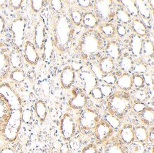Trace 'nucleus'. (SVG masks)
Masks as SVG:
<instances>
[{
    "mask_svg": "<svg viewBox=\"0 0 154 153\" xmlns=\"http://www.w3.org/2000/svg\"><path fill=\"white\" fill-rule=\"evenodd\" d=\"M142 52L143 56L147 58L152 57L153 55V44L151 40H146L142 43Z\"/></svg>",
    "mask_w": 154,
    "mask_h": 153,
    "instance_id": "nucleus-36",
    "label": "nucleus"
},
{
    "mask_svg": "<svg viewBox=\"0 0 154 153\" xmlns=\"http://www.w3.org/2000/svg\"><path fill=\"white\" fill-rule=\"evenodd\" d=\"M81 153H98V151L95 145L89 144L85 147Z\"/></svg>",
    "mask_w": 154,
    "mask_h": 153,
    "instance_id": "nucleus-52",
    "label": "nucleus"
},
{
    "mask_svg": "<svg viewBox=\"0 0 154 153\" xmlns=\"http://www.w3.org/2000/svg\"><path fill=\"white\" fill-rule=\"evenodd\" d=\"M104 120L108 123L113 129H118L121 126V122L119 119L110 113H105L104 115Z\"/></svg>",
    "mask_w": 154,
    "mask_h": 153,
    "instance_id": "nucleus-37",
    "label": "nucleus"
},
{
    "mask_svg": "<svg viewBox=\"0 0 154 153\" xmlns=\"http://www.w3.org/2000/svg\"><path fill=\"white\" fill-rule=\"evenodd\" d=\"M147 93L143 89H137L135 90L133 94V97L137 100V101L143 102L147 99Z\"/></svg>",
    "mask_w": 154,
    "mask_h": 153,
    "instance_id": "nucleus-40",
    "label": "nucleus"
},
{
    "mask_svg": "<svg viewBox=\"0 0 154 153\" xmlns=\"http://www.w3.org/2000/svg\"><path fill=\"white\" fill-rule=\"evenodd\" d=\"M82 21L87 27L90 28H95L97 25V19L94 14L92 12H86L82 16Z\"/></svg>",
    "mask_w": 154,
    "mask_h": 153,
    "instance_id": "nucleus-33",
    "label": "nucleus"
},
{
    "mask_svg": "<svg viewBox=\"0 0 154 153\" xmlns=\"http://www.w3.org/2000/svg\"><path fill=\"white\" fill-rule=\"evenodd\" d=\"M133 72L134 73L139 74H145L146 72L147 67L146 66L145 64L142 63V62H138L134 64L133 67Z\"/></svg>",
    "mask_w": 154,
    "mask_h": 153,
    "instance_id": "nucleus-45",
    "label": "nucleus"
},
{
    "mask_svg": "<svg viewBox=\"0 0 154 153\" xmlns=\"http://www.w3.org/2000/svg\"><path fill=\"white\" fill-rule=\"evenodd\" d=\"M11 109L7 101L0 95V133L2 134L8 120L11 116Z\"/></svg>",
    "mask_w": 154,
    "mask_h": 153,
    "instance_id": "nucleus-15",
    "label": "nucleus"
},
{
    "mask_svg": "<svg viewBox=\"0 0 154 153\" xmlns=\"http://www.w3.org/2000/svg\"><path fill=\"white\" fill-rule=\"evenodd\" d=\"M99 68L104 74H108L112 73L114 69V64L113 60L107 56L102 58L98 63Z\"/></svg>",
    "mask_w": 154,
    "mask_h": 153,
    "instance_id": "nucleus-23",
    "label": "nucleus"
},
{
    "mask_svg": "<svg viewBox=\"0 0 154 153\" xmlns=\"http://www.w3.org/2000/svg\"><path fill=\"white\" fill-rule=\"evenodd\" d=\"M45 24L42 19L36 23L34 31V46L35 48L41 50L45 41Z\"/></svg>",
    "mask_w": 154,
    "mask_h": 153,
    "instance_id": "nucleus-16",
    "label": "nucleus"
},
{
    "mask_svg": "<svg viewBox=\"0 0 154 153\" xmlns=\"http://www.w3.org/2000/svg\"><path fill=\"white\" fill-rule=\"evenodd\" d=\"M133 106V99L124 91L114 92L109 97L107 109L109 113L119 119H123Z\"/></svg>",
    "mask_w": 154,
    "mask_h": 153,
    "instance_id": "nucleus-3",
    "label": "nucleus"
},
{
    "mask_svg": "<svg viewBox=\"0 0 154 153\" xmlns=\"http://www.w3.org/2000/svg\"><path fill=\"white\" fill-rule=\"evenodd\" d=\"M60 153H69V148L67 145H63L61 146Z\"/></svg>",
    "mask_w": 154,
    "mask_h": 153,
    "instance_id": "nucleus-61",
    "label": "nucleus"
},
{
    "mask_svg": "<svg viewBox=\"0 0 154 153\" xmlns=\"http://www.w3.org/2000/svg\"><path fill=\"white\" fill-rule=\"evenodd\" d=\"M5 28V21L2 16H0V36L2 34Z\"/></svg>",
    "mask_w": 154,
    "mask_h": 153,
    "instance_id": "nucleus-59",
    "label": "nucleus"
},
{
    "mask_svg": "<svg viewBox=\"0 0 154 153\" xmlns=\"http://www.w3.org/2000/svg\"><path fill=\"white\" fill-rule=\"evenodd\" d=\"M9 62L11 68L15 70H19L23 67L22 56L18 50H13L9 52Z\"/></svg>",
    "mask_w": 154,
    "mask_h": 153,
    "instance_id": "nucleus-24",
    "label": "nucleus"
},
{
    "mask_svg": "<svg viewBox=\"0 0 154 153\" xmlns=\"http://www.w3.org/2000/svg\"><path fill=\"white\" fill-rule=\"evenodd\" d=\"M5 3H6V1H5V0H0V7L3 6Z\"/></svg>",
    "mask_w": 154,
    "mask_h": 153,
    "instance_id": "nucleus-64",
    "label": "nucleus"
},
{
    "mask_svg": "<svg viewBox=\"0 0 154 153\" xmlns=\"http://www.w3.org/2000/svg\"><path fill=\"white\" fill-rule=\"evenodd\" d=\"M10 78L14 82L17 83H21L24 81L25 80V73L22 70H14L10 74Z\"/></svg>",
    "mask_w": 154,
    "mask_h": 153,
    "instance_id": "nucleus-39",
    "label": "nucleus"
},
{
    "mask_svg": "<svg viewBox=\"0 0 154 153\" xmlns=\"http://www.w3.org/2000/svg\"><path fill=\"white\" fill-rule=\"evenodd\" d=\"M60 130L64 140H69L73 137L75 132V122L70 113L63 115L60 120Z\"/></svg>",
    "mask_w": 154,
    "mask_h": 153,
    "instance_id": "nucleus-9",
    "label": "nucleus"
},
{
    "mask_svg": "<svg viewBox=\"0 0 154 153\" xmlns=\"http://www.w3.org/2000/svg\"><path fill=\"white\" fill-rule=\"evenodd\" d=\"M121 140L125 144H131L135 140L134 128L131 124H125L119 132Z\"/></svg>",
    "mask_w": 154,
    "mask_h": 153,
    "instance_id": "nucleus-19",
    "label": "nucleus"
},
{
    "mask_svg": "<svg viewBox=\"0 0 154 153\" xmlns=\"http://www.w3.org/2000/svg\"><path fill=\"white\" fill-rule=\"evenodd\" d=\"M33 117L32 111L29 108L22 110L21 111V121L24 123H29L31 122Z\"/></svg>",
    "mask_w": 154,
    "mask_h": 153,
    "instance_id": "nucleus-42",
    "label": "nucleus"
},
{
    "mask_svg": "<svg viewBox=\"0 0 154 153\" xmlns=\"http://www.w3.org/2000/svg\"><path fill=\"white\" fill-rule=\"evenodd\" d=\"M100 89V91H101L103 97H109L112 93V88L111 86L109 85V84H101Z\"/></svg>",
    "mask_w": 154,
    "mask_h": 153,
    "instance_id": "nucleus-46",
    "label": "nucleus"
},
{
    "mask_svg": "<svg viewBox=\"0 0 154 153\" xmlns=\"http://www.w3.org/2000/svg\"><path fill=\"white\" fill-rule=\"evenodd\" d=\"M121 3L123 4L126 9V11L129 13V15L137 17L139 16V13L138 11L137 7L136 4L134 1H126V0H122Z\"/></svg>",
    "mask_w": 154,
    "mask_h": 153,
    "instance_id": "nucleus-34",
    "label": "nucleus"
},
{
    "mask_svg": "<svg viewBox=\"0 0 154 153\" xmlns=\"http://www.w3.org/2000/svg\"><path fill=\"white\" fill-rule=\"evenodd\" d=\"M23 2L21 0H11L9 2V4L14 9H19L22 4Z\"/></svg>",
    "mask_w": 154,
    "mask_h": 153,
    "instance_id": "nucleus-56",
    "label": "nucleus"
},
{
    "mask_svg": "<svg viewBox=\"0 0 154 153\" xmlns=\"http://www.w3.org/2000/svg\"><path fill=\"white\" fill-rule=\"evenodd\" d=\"M146 108V107L145 104H144L143 102L140 101H137L134 104H133V106H132V109H133L134 111L137 113H141Z\"/></svg>",
    "mask_w": 154,
    "mask_h": 153,
    "instance_id": "nucleus-50",
    "label": "nucleus"
},
{
    "mask_svg": "<svg viewBox=\"0 0 154 153\" xmlns=\"http://www.w3.org/2000/svg\"><path fill=\"white\" fill-rule=\"evenodd\" d=\"M72 69L73 70H75V71H80L82 69V64L80 63V62H73L72 63Z\"/></svg>",
    "mask_w": 154,
    "mask_h": 153,
    "instance_id": "nucleus-58",
    "label": "nucleus"
},
{
    "mask_svg": "<svg viewBox=\"0 0 154 153\" xmlns=\"http://www.w3.org/2000/svg\"><path fill=\"white\" fill-rule=\"evenodd\" d=\"M96 17L103 22H108L113 19L115 8L113 1H96L94 2Z\"/></svg>",
    "mask_w": 154,
    "mask_h": 153,
    "instance_id": "nucleus-6",
    "label": "nucleus"
},
{
    "mask_svg": "<svg viewBox=\"0 0 154 153\" xmlns=\"http://www.w3.org/2000/svg\"><path fill=\"white\" fill-rule=\"evenodd\" d=\"M116 84L118 87L121 89L122 91L127 92L129 91L133 87L132 83V76L129 73L125 72L122 74L121 76L116 80Z\"/></svg>",
    "mask_w": 154,
    "mask_h": 153,
    "instance_id": "nucleus-22",
    "label": "nucleus"
},
{
    "mask_svg": "<svg viewBox=\"0 0 154 153\" xmlns=\"http://www.w3.org/2000/svg\"><path fill=\"white\" fill-rule=\"evenodd\" d=\"M100 118L93 110L85 109L82 111L78 118V126L81 132L88 135L94 130Z\"/></svg>",
    "mask_w": 154,
    "mask_h": 153,
    "instance_id": "nucleus-5",
    "label": "nucleus"
},
{
    "mask_svg": "<svg viewBox=\"0 0 154 153\" xmlns=\"http://www.w3.org/2000/svg\"><path fill=\"white\" fill-rule=\"evenodd\" d=\"M51 6L53 11H56V12H59L63 9V2L61 1L54 0V1L51 2Z\"/></svg>",
    "mask_w": 154,
    "mask_h": 153,
    "instance_id": "nucleus-51",
    "label": "nucleus"
},
{
    "mask_svg": "<svg viewBox=\"0 0 154 153\" xmlns=\"http://www.w3.org/2000/svg\"><path fill=\"white\" fill-rule=\"evenodd\" d=\"M74 97L69 100V106L73 109H81L85 106L87 104V97L83 90L75 88L73 89Z\"/></svg>",
    "mask_w": 154,
    "mask_h": 153,
    "instance_id": "nucleus-14",
    "label": "nucleus"
},
{
    "mask_svg": "<svg viewBox=\"0 0 154 153\" xmlns=\"http://www.w3.org/2000/svg\"><path fill=\"white\" fill-rule=\"evenodd\" d=\"M129 148H128L130 153H144L145 152V147L143 146V143L138 142H132L129 144Z\"/></svg>",
    "mask_w": 154,
    "mask_h": 153,
    "instance_id": "nucleus-38",
    "label": "nucleus"
},
{
    "mask_svg": "<svg viewBox=\"0 0 154 153\" xmlns=\"http://www.w3.org/2000/svg\"><path fill=\"white\" fill-rule=\"evenodd\" d=\"M23 52H24V58L26 61L28 63L34 65L38 62V54L37 52V49L35 48L34 44L30 41L26 42Z\"/></svg>",
    "mask_w": 154,
    "mask_h": 153,
    "instance_id": "nucleus-17",
    "label": "nucleus"
},
{
    "mask_svg": "<svg viewBox=\"0 0 154 153\" xmlns=\"http://www.w3.org/2000/svg\"><path fill=\"white\" fill-rule=\"evenodd\" d=\"M21 111L22 109L11 110V116L3 129V137L8 141H14L17 139L21 125Z\"/></svg>",
    "mask_w": 154,
    "mask_h": 153,
    "instance_id": "nucleus-4",
    "label": "nucleus"
},
{
    "mask_svg": "<svg viewBox=\"0 0 154 153\" xmlns=\"http://www.w3.org/2000/svg\"><path fill=\"white\" fill-rule=\"evenodd\" d=\"M70 17L72 21L76 26H80L82 21V14L80 11L78 10H73L71 11Z\"/></svg>",
    "mask_w": 154,
    "mask_h": 153,
    "instance_id": "nucleus-41",
    "label": "nucleus"
},
{
    "mask_svg": "<svg viewBox=\"0 0 154 153\" xmlns=\"http://www.w3.org/2000/svg\"><path fill=\"white\" fill-rule=\"evenodd\" d=\"M75 74L70 66H67L63 69L60 74V84L63 88L68 89L73 84Z\"/></svg>",
    "mask_w": 154,
    "mask_h": 153,
    "instance_id": "nucleus-18",
    "label": "nucleus"
},
{
    "mask_svg": "<svg viewBox=\"0 0 154 153\" xmlns=\"http://www.w3.org/2000/svg\"><path fill=\"white\" fill-rule=\"evenodd\" d=\"M116 19L122 23H128L131 21V16L123 8L119 7L115 11Z\"/></svg>",
    "mask_w": 154,
    "mask_h": 153,
    "instance_id": "nucleus-35",
    "label": "nucleus"
},
{
    "mask_svg": "<svg viewBox=\"0 0 154 153\" xmlns=\"http://www.w3.org/2000/svg\"><path fill=\"white\" fill-rule=\"evenodd\" d=\"M116 76L114 74H104L102 78V81H104L106 84L111 85V84H114L116 82Z\"/></svg>",
    "mask_w": 154,
    "mask_h": 153,
    "instance_id": "nucleus-48",
    "label": "nucleus"
},
{
    "mask_svg": "<svg viewBox=\"0 0 154 153\" xmlns=\"http://www.w3.org/2000/svg\"><path fill=\"white\" fill-rule=\"evenodd\" d=\"M149 4H150V5L151 6V9H152V10H153V4H154V1L153 0H151V1H149Z\"/></svg>",
    "mask_w": 154,
    "mask_h": 153,
    "instance_id": "nucleus-63",
    "label": "nucleus"
},
{
    "mask_svg": "<svg viewBox=\"0 0 154 153\" xmlns=\"http://www.w3.org/2000/svg\"><path fill=\"white\" fill-rule=\"evenodd\" d=\"M105 52L112 60H119L121 57V50L116 41H110L106 46Z\"/></svg>",
    "mask_w": 154,
    "mask_h": 153,
    "instance_id": "nucleus-21",
    "label": "nucleus"
},
{
    "mask_svg": "<svg viewBox=\"0 0 154 153\" xmlns=\"http://www.w3.org/2000/svg\"><path fill=\"white\" fill-rule=\"evenodd\" d=\"M105 48L104 38L100 31L88 29L81 35L76 51L80 59L88 62L101 56Z\"/></svg>",
    "mask_w": 154,
    "mask_h": 153,
    "instance_id": "nucleus-1",
    "label": "nucleus"
},
{
    "mask_svg": "<svg viewBox=\"0 0 154 153\" xmlns=\"http://www.w3.org/2000/svg\"><path fill=\"white\" fill-rule=\"evenodd\" d=\"M10 69L9 50L5 44L0 43V82L7 78Z\"/></svg>",
    "mask_w": 154,
    "mask_h": 153,
    "instance_id": "nucleus-11",
    "label": "nucleus"
},
{
    "mask_svg": "<svg viewBox=\"0 0 154 153\" xmlns=\"http://www.w3.org/2000/svg\"><path fill=\"white\" fill-rule=\"evenodd\" d=\"M140 118L142 123L145 125H151L153 124L154 120V111L153 108H146L141 113H140Z\"/></svg>",
    "mask_w": 154,
    "mask_h": 153,
    "instance_id": "nucleus-27",
    "label": "nucleus"
},
{
    "mask_svg": "<svg viewBox=\"0 0 154 153\" xmlns=\"http://www.w3.org/2000/svg\"><path fill=\"white\" fill-rule=\"evenodd\" d=\"M0 95L9 104L11 110L22 109L20 97L9 84H0Z\"/></svg>",
    "mask_w": 154,
    "mask_h": 153,
    "instance_id": "nucleus-7",
    "label": "nucleus"
},
{
    "mask_svg": "<svg viewBox=\"0 0 154 153\" xmlns=\"http://www.w3.org/2000/svg\"><path fill=\"white\" fill-rule=\"evenodd\" d=\"M105 142L104 146V153H129L127 147L119 138H109Z\"/></svg>",
    "mask_w": 154,
    "mask_h": 153,
    "instance_id": "nucleus-13",
    "label": "nucleus"
},
{
    "mask_svg": "<svg viewBox=\"0 0 154 153\" xmlns=\"http://www.w3.org/2000/svg\"><path fill=\"white\" fill-rule=\"evenodd\" d=\"M43 6V1H31V7L34 12H39Z\"/></svg>",
    "mask_w": 154,
    "mask_h": 153,
    "instance_id": "nucleus-49",
    "label": "nucleus"
},
{
    "mask_svg": "<svg viewBox=\"0 0 154 153\" xmlns=\"http://www.w3.org/2000/svg\"><path fill=\"white\" fill-rule=\"evenodd\" d=\"M1 153H15L14 150L9 148H5L1 151Z\"/></svg>",
    "mask_w": 154,
    "mask_h": 153,
    "instance_id": "nucleus-62",
    "label": "nucleus"
},
{
    "mask_svg": "<svg viewBox=\"0 0 154 153\" xmlns=\"http://www.w3.org/2000/svg\"><path fill=\"white\" fill-rule=\"evenodd\" d=\"M94 135L97 140L100 143L105 142L114 133V129L104 120H100L94 128Z\"/></svg>",
    "mask_w": 154,
    "mask_h": 153,
    "instance_id": "nucleus-10",
    "label": "nucleus"
},
{
    "mask_svg": "<svg viewBox=\"0 0 154 153\" xmlns=\"http://www.w3.org/2000/svg\"><path fill=\"white\" fill-rule=\"evenodd\" d=\"M134 62L132 58L129 54L125 53L120 59L119 67L120 69L124 72H129L133 69Z\"/></svg>",
    "mask_w": 154,
    "mask_h": 153,
    "instance_id": "nucleus-28",
    "label": "nucleus"
},
{
    "mask_svg": "<svg viewBox=\"0 0 154 153\" xmlns=\"http://www.w3.org/2000/svg\"><path fill=\"white\" fill-rule=\"evenodd\" d=\"M142 40L141 38L135 33L130 36V48L132 54L136 58H139L142 53Z\"/></svg>",
    "mask_w": 154,
    "mask_h": 153,
    "instance_id": "nucleus-20",
    "label": "nucleus"
},
{
    "mask_svg": "<svg viewBox=\"0 0 154 153\" xmlns=\"http://www.w3.org/2000/svg\"><path fill=\"white\" fill-rule=\"evenodd\" d=\"M147 129L143 125H139L134 128V138L138 142L143 143L146 142L148 138Z\"/></svg>",
    "mask_w": 154,
    "mask_h": 153,
    "instance_id": "nucleus-30",
    "label": "nucleus"
},
{
    "mask_svg": "<svg viewBox=\"0 0 154 153\" xmlns=\"http://www.w3.org/2000/svg\"><path fill=\"white\" fill-rule=\"evenodd\" d=\"M70 148L73 151H78L81 148V141L78 138H72L70 141Z\"/></svg>",
    "mask_w": 154,
    "mask_h": 153,
    "instance_id": "nucleus-47",
    "label": "nucleus"
},
{
    "mask_svg": "<svg viewBox=\"0 0 154 153\" xmlns=\"http://www.w3.org/2000/svg\"><path fill=\"white\" fill-rule=\"evenodd\" d=\"M116 32L117 33V34L119 36L124 37L126 34V29L124 26L122 24H119L117 25V26L116 28Z\"/></svg>",
    "mask_w": 154,
    "mask_h": 153,
    "instance_id": "nucleus-55",
    "label": "nucleus"
},
{
    "mask_svg": "<svg viewBox=\"0 0 154 153\" xmlns=\"http://www.w3.org/2000/svg\"><path fill=\"white\" fill-rule=\"evenodd\" d=\"M100 30L101 31L102 36L106 38H110L114 36L116 33L115 26L110 23H105L100 26Z\"/></svg>",
    "mask_w": 154,
    "mask_h": 153,
    "instance_id": "nucleus-31",
    "label": "nucleus"
},
{
    "mask_svg": "<svg viewBox=\"0 0 154 153\" xmlns=\"http://www.w3.org/2000/svg\"><path fill=\"white\" fill-rule=\"evenodd\" d=\"M132 83L134 87L137 88H142L144 85V81L142 76L139 74H136L132 76Z\"/></svg>",
    "mask_w": 154,
    "mask_h": 153,
    "instance_id": "nucleus-44",
    "label": "nucleus"
},
{
    "mask_svg": "<svg viewBox=\"0 0 154 153\" xmlns=\"http://www.w3.org/2000/svg\"><path fill=\"white\" fill-rule=\"evenodd\" d=\"M143 79L144 83H146L148 85H152L153 84V77L150 75V74H143V76H142Z\"/></svg>",
    "mask_w": 154,
    "mask_h": 153,
    "instance_id": "nucleus-57",
    "label": "nucleus"
},
{
    "mask_svg": "<svg viewBox=\"0 0 154 153\" xmlns=\"http://www.w3.org/2000/svg\"><path fill=\"white\" fill-rule=\"evenodd\" d=\"M131 28L135 32V34L140 37H144L147 35L146 27L143 21H141L140 19H136L132 21Z\"/></svg>",
    "mask_w": 154,
    "mask_h": 153,
    "instance_id": "nucleus-25",
    "label": "nucleus"
},
{
    "mask_svg": "<svg viewBox=\"0 0 154 153\" xmlns=\"http://www.w3.org/2000/svg\"><path fill=\"white\" fill-rule=\"evenodd\" d=\"M34 109L35 114L41 122H43L47 116V108L42 100H38L35 103Z\"/></svg>",
    "mask_w": 154,
    "mask_h": 153,
    "instance_id": "nucleus-26",
    "label": "nucleus"
},
{
    "mask_svg": "<svg viewBox=\"0 0 154 153\" xmlns=\"http://www.w3.org/2000/svg\"><path fill=\"white\" fill-rule=\"evenodd\" d=\"M90 94H91L92 97H93L94 99L100 100L103 98V95H102V92L100 91V88L99 87H94V89H92L91 90V92H90Z\"/></svg>",
    "mask_w": 154,
    "mask_h": 153,
    "instance_id": "nucleus-53",
    "label": "nucleus"
},
{
    "mask_svg": "<svg viewBox=\"0 0 154 153\" xmlns=\"http://www.w3.org/2000/svg\"><path fill=\"white\" fill-rule=\"evenodd\" d=\"M137 6L138 11L141 16L146 20H149L151 19V14L150 9L148 6L147 3L144 1H136L134 2Z\"/></svg>",
    "mask_w": 154,
    "mask_h": 153,
    "instance_id": "nucleus-29",
    "label": "nucleus"
},
{
    "mask_svg": "<svg viewBox=\"0 0 154 153\" xmlns=\"http://www.w3.org/2000/svg\"><path fill=\"white\" fill-rule=\"evenodd\" d=\"M25 28L26 23L24 19L22 18L15 19L11 24V31L13 33L12 41L17 50L22 48L23 46Z\"/></svg>",
    "mask_w": 154,
    "mask_h": 153,
    "instance_id": "nucleus-8",
    "label": "nucleus"
},
{
    "mask_svg": "<svg viewBox=\"0 0 154 153\" xmlns=\"http://www.w3.org/2000/svg\"><path fill=\"white\" fill-rule=\"evenodd\" d=\"M148 137H149L151 142L153 143L154 142V130H153V126H151L150 128L149 133H148Z\"/></svg>",
    "mask_w": 154,
    "mask_h": 153,
    "instance_id": "nucleus-60",
    "label": "nucleus"
},
{
    "mask_svg": "<svg viewBox=\"0 0 154 153\" xmlns=\"http://www.w3.org/2000/svg\"><path fill=\"white\" fill-rule=\"evenodd\" d=\"M43 56L45 60H49L51 58L53 51V40L51 36L45 39L43 44Z\"/></svg>",
    "mask_w": 154,
    "mask_h": 153,
    "instance_id": "nucleus-32",
    "label": "nucleus"
},
{
    "mask_svg": "<svg viewBox=\"0 0 154 153\" xmlns=\"http://www.w3.org/2000/svg\"><path fill=\"white\" fill-rule=\"evenodd\" d=\"M89 63H90V70H91L92 73L94 74V75L95 76L97 80H102V78H103L104 74H102L101 70H100L98 64H97L95 63H91V62H89Z\"/></svg>",
    "mask_w": 154,
    "mask_h": 153,
    "instance_id": "nucleus-43",
    "label": "nucleus"
},
{
    "mask_svg": "<svg viewBox=\"0 0 154 153\" xmlns=\"http://www.w3.org/2000/svg\"><path fill=\"white\" fill-rule=\"evenodd\" d=\"M53 32L55 46L60 52H67L70 48L74 33L73 24L68 15L60 14L55 17Z\"/></svg>",
    "mask_w": 154,
    "mask_h": 153,
    "instance_id": "nucleus-2",
    "label": "nucleus"
},
{
    "mask_svg": "<svg viewBox=\"0 0 154 153\" xmlns=\"http://www.w3.org/2000/svg\"><path fill=\"white\" fill-rule=\"evenodd\" d=\"M79 76L84 82V92L90 93L91 90L96 87L97 84V80L92 73L91 70L88 68L82 69L79 72Z\"/></svg>",
    "mask_w": 154,
    "mask_h": 153,
    "instance_id": "nucleus-12",
    "label": "nucleus"
},
{
    "mask_svg": "<svg viewBox=\"0 0 154 153\" xmlns=\"http://www.w3.org/2000/svg\"><path fill=\"white\" fill-rule=\"evenodd\" d=\"M77 4L83 9H88L92 5V2L88 1V0H78L77 1Z\"/></svg>",
    "mask_w": 154,
    "mask_h": 153,
    "instance_id": "nucleus-54",
    "label": "nucleus"
}]
</instances>
